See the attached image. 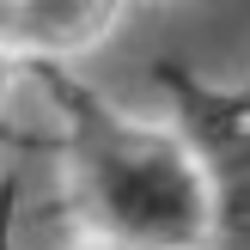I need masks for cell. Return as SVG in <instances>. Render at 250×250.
Wrapping results in <instances>:
<instances>
[{
    "label": "cell",
    "mask_w": 250,
    "mask_h": 250,
    "mask_svg": "<svg viewBox=\"0 0 250 250\" xmlns=\"http://www.w3.org/2000/svg\"><path fill=\"white\" fill-rule=\"evenodd\" d=\"M73 195L98 244L122 250H208L214 183L189 141L141 122H85L73 134Z\"/></svg>",
    "instance_id": "1"
},
{
    "label": "cell",
    "mask_w": 250,
    "mask_h": 250,
    "mask_svg": "<svg viewBox=\"0 0 250 250\" xmlns=\"http://www.w3.org/2000/svg\"><path fill=\"white\" fill-rule=\"evenodd\" d=\"M202 153V146H195ZM214 183V214H208V250H250V141H220L202 153Z\"/></svg>",
    "instance_id": "2"
},
{
    "label": "cell",
    "mask_w": 250,
    "mask_h": 250,
    "mask_svg": "<svg viewBox=\"0 0 250 250\" xmlns=\"http://www.w3.org/2000/svg\"><path fill=\"white\" fill-rule=\"evenodd\" d=\"M104 24H110L104 6H0V43L73 49V43H92Z\"/></svg>",
    "instance_id": "3"
},
{
    "label": "cell",
    "mask_w": 250,
    "mask_h": 250,
    "mask_svg": "<svg viewBox=\"0 0 250 250\" xmlns=\"http://www.w3.org/2000/svg\"><path fill=\"white\" fill-rule=\"evenodd\" d=\"M92 250H122V244H92Z\"/></svg>",
    "instance_id": "4"
},
{
    "label": "cell",
    "mask_w": 250,
    "mask_h": 250,
    "mask_svg": "<svg viewBox=\"0 0 250 250\" xmlns=\"http://www.w3.org/2000/svg\"><path fill=\"white\" fill-rule=\"evenodd\" d=\"M0 141H6V128H0Z\"/></svg>",
    "instance_id": "5"
}]
</instances>
